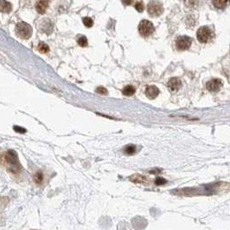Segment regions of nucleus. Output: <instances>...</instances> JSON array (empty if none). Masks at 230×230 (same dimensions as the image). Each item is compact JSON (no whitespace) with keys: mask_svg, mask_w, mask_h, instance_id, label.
Listing matches in <instances>:
<instances>
[{"mask_svg":"<svg viewBox=\"0 0 230 230\" xmlns=\"http://www.w3.org/2000/svg\"><path fill=\"white\" fill-rule=\"evenodd\" d=\"M1 163L9 172L12 174H18L22 170L17 154L12 150H7L2 154Z\"/></svg>","mask_w":230,"mask_h":230,"instance_id":"obj_1","label":"nucleus"},{"mask_svg":"<svg viewBox=\"0 0 230 230\" xmlns=\"http://www.w3.org/2000/svg\"><path fill=\"white\" fill-rule=\"evenodd\" d=\"M16 34L21 39H29L32 35V28L27 23L20 22L16 26Z\"/></svg>","mask_w":230,"mask_h":230,"instance_id":"obj_2","label":"nucleus"},{"mask_svg":"<svg viewBox=\"0 0 230 230\" xmlns=\"http://www.w3.org/2000/svg\"><path fill=\"white\" fill-rule=\"evenodd\" d=\"M196 36H197V40L200 43H207L213 37V31H212V30L209 27L203 26V27H201L197 30Z\"/></svg>","mask_w":230,"mask_h":230,"instance_id":"obj_3","label":"nucleus"},{"mask_svg":"<svg viewBox=\"0 0 230 230\" xmlns=\"http://www.w3.org/2000/svg\"><path fill=\"white\" fill-rule=\"evenodd\" d=\"M154 25L149 20H142L138 25V31L139 34L144 37L150 36L154 32Z\"/></svg>","mask_w":230,"mask_h":230,"instance_id":"obj_4","label":"nucleus"},{"mask_svg":"<svg viewBox=\"0 0 230 230\" xmlns=\"http://www.w3.org/2000/svg\"><path fill=\"white\" fill-rule=\"evenodd\" d=\"M147 11H148L150 16H151V17H158L163 12V5H162V4L159 1L151 0L148 4Z\"/></svg>","mask_w":230,"mask_h":230,"instance_id":"obj_5","label":"nucleus"},{"mask_svg":"<svg viewBox=\"0 0 230 230\" xmlns=\"http://www.w3.org/2000/svg\"><path fill=\"white\" fill-rule=\"evenodd\" d=\"M191 38L186 35H181L176 40V47L178 50H187L191 45Z\"/></svg>","mask_w":230,"mask_h":230,"instance_id":"obj_6","label":"nucleus"},{"mask_svg":"<svg viewBox=\"0 0 230 230\" xmlns=\"http://www.w3.org/2000/svg\"><path fill=\"white\" fill-rule=\"evenodd\" d=\"M222 86V81L220 79H212L206 84V88L210 92H217Z\"/></svg>","mask_w":230,"mask_h":230,"instance_id":"obj_7","label":"nucleus"},{"mask_svg":"<svg viewBox=\"0 0 230 230\" xmlns=\"http://www.w3.org/2000/svg\"><path fill=\"white\" fill-rule=\"evenodd\" d=\"M167 86L171 92H176L178 89H180L182 86V81L178 78H171L168 81Z\"/></svg>","mask_w":230,"mask_h":230,"instance_id":"obj_8","label":"nucleus"},{"mask_svg":"<svg viewBox=\"0 0 230 230\" xmlns=\"http://www.w3.org/2000/svg\"><path fill=\"white\" fill-rule=\"evenodd\" d=\"M145 94L149 99L152 100V99H155L159 94V90L155 86H149L145 89Z\"/></svg>","mask_w":230,"mask_h":230,"instance_id":"obj_9","label":"nucleus"},{"mask_svg":"<svg viewBox=\"0 0 230 230\" xmlns=\"http://www.w3.org/2000/svg\"><path fill=\"white\" fill-rule=\"evenodd\" d=\"M130 181L132 183H136V184H146L148 182V179L143 176V175H139V174H134L132 176H131L129 177Z\"/></svg>","mask_w":230,"mask_h":230,"instance_id":"obj_10","label":"nucleus"},{"mask_svg":"<svg viewBox=\"0 0 230 230\" xmlns=\"http://www.w3.org/2000/svg\"><path fill=\"white\" fill-rule=\"evenodd\" d=\"M48 6V0H39L36 4L35 10L40 14H43L46 12L47 8Z\"/></svg>","mask_w":230,"mask_h":230,"instance_id":"obj_11","label":"nucleus"},{"mask_svg":"<svg viewBox=\"0 0 230 230\" xmlns=\"http://www.w3.org/2000/svg\"><path fill=\"white\" fill-rule=\"evenodd\" d=\"M213 5L217 8V9H224L226 8L229 4L230 3V0H212Z\"/></svg>","mask_w":230,"mask_h":230,"instance_id":"obj_12","label":"nucleus"},{"mask_svg":"<svg viewBox=\"0 0 230 230\" xmlns=\"http://www.w3.org/2000/svg\"><path fill=\"white\" fill-rule=\"evenodd\" d=\"M11 11H12V4L5 0H0V12L8 13Z\"/></svg>","mask_w":230,"mask_h":230,"instance_id":"obj_13","label":"nucleus"},{"mask_svg":"<svg viewBox=\"0 0 230 230\" xmlns=\"http://www.w3.org/2000/svg\"><path fill=\"white\" fill-rule=\"evenodd\" d=\"M122 93H123V94L126 95V96H132V95H133L134 93H135V88H134L132 86L128 85V86L124 88Z\"/></svg>","mask_w":230,"mask_h":230,"instance_id":"obj_14","label":"nucleus"},{"mask_svg":"<svg viewBox=\"0 0 230 230\" xmlns=\"http://www.w3.org/2000/svg\"><path fill=\"white\" fill-rule=\"evenodd\" d=\"M38 50H39V52H41L43 54H47L49 51V48H48V46L47 45L46 43H40L38 44Z\"/></svg>","mask_w":230,"mask_h":230,"instance_id":"obj_15","label":"nucleus"},{"mask_svg":"<svg viewBox=\"0 0 230 230\" xmlns=\"http://www.w3.org/2000/svg\"><path fill=\"white\" fill-rule=\"evenodd\" d=\"M34 181L36 184H42V182L43 181V174L41 171H37L34 175Z\"/></svg>","mask_w":230,"mask_h":230,"instance_id":"obj_16","label":"nucleus"},{"mask_svg":"<svg viewBox=\"0 0 230 230\" xmlns=\"http://www.w3.org/2000/svg\"><path fill=\"white\" fill-rule=\"evenodd\" d=\"M135 151H136V146L135 145H128L124 150V152L127 155H132V154L135 153Z\"/></svg>","mask_w":230,"mask_h":230,"instance_id":"obj_17","label":"nucleus"},{"mask_svg":"<svg viewBox=\"0 0 230 230\" xmlns=\"http://www.w3.org/2000/svg\"><path fill=\"white\" fill-rule=\"evenodd\" d=\"M82 21H83L84 25H85L86 27H88V28H90V27H92L93 24V22L92 18H90V17H84V18L82 19Z\"/></svg>","mask_w":230,"mask_h":230,"instance_id":"obj_18","label":"nucleus"},{"mask_svg":"<svg viewBox=\"0 0 230 230\" xmlns=\"http://www.w3.org/2000/svg\"><path fill=\"white\" fill-rule=\"evenodd\" d=\"M78 44L81 47L88 46V39L86 36H81L78 39Z\"/></svg>","mask_w":230,"mask_h":230,"instance_id":"obj_19","label":"nucleus"},{"mask_svg":"<svg viewBox=\"0 0 230 230\" xmlns=\"http://www.w3.org/2000/svg\"><path fill=\"white\" fill-rule=\"evenodd\" d=\"M135 9L137 10V12H142L145 9V6H144V4L142 2H138L136 3L135 4Z\"/></svg>","mask_w":230,"mask_h":230,"instance_id":"obj_20","label":"nucleus"},{"mask_svg":"<svg viewBox=\"0 0 230 230\" xmlns=\"http://www.w3.org/2000/svg\"><path fill=\"white\" fill-rule=\"evenodd\" d=\"M166 183H167V181L164 178H163V177H157L156 180H155V184L156 185H163Z\"/></svg>","mask_w":230,"mask_h":230,"instance_id":"obj_21","label":"nucleus"},{"mask_svg":"<svg viewBox=\"0 0 230 230\" xmlns=\"http://www.w3.org/2000/svg\"><path fill=\"white\" fill-rule=\"evenodd\" d=\"M185 4L188 7H195L196 4V0H185Z\"/></svg>","mask_w":230,"mask_h":230,"instance_id":"obj_22","label":"nucleus"},{"mask_svg":"<svg viewBox=\"0 0 230 230\" xmlns=\"http://www.w3.org/2000/svg\"><path fill=\"white\" fill-rule=\"evenodd\" d=\"M14 131L17 133H25L26 132V129H24L23 127H17V126L14 127Z\"/></svg>","mask_w":230,"mask_h":230,"instance_id":"obj_23","label":"nucleus"},{"mask_svg":"<svg viewBox=\"0 0 230 230\" xmlns=\"http://www.w3.org/2000/svg\"><path fill=\"white\" fill-rule=\"evenodd\" d=\"M96 93H100V94H106L107 93V90L103 88V87H99L97 89H96Z\"/></svg>","mask_w":230,"mask_h":230,"instance_id":"obj_24","label":"nucleus"},{"mask_svg":"<svg viewBox=\"0 0 230 230\" xmlns=\"http://www.w3.org/2000/svg\"><path fill=\"white\" fill-rule=\"evenodd\" d=\"M122 2L125 5H131L132 4V0H122Z\"/></svg>","mask_w":230,"mask_h":230,"instance_id":"obj_25","label":"nucleus"},{"mask_svg":"<svg viewBox=\"0 0 230 230\" xmlns=\"http://www.w3.org/2000/svg\"><path fill=\"white\" fill-rule=\"evenodd\" d=\"M161 172V170H159V169H157V170H153V171H150V173H151V174H157V173H159Z\"/></svg>","mask_w":230,"mask_h":230,"instance_id":"obj_26","label":"nucleus"}]
</instances>
